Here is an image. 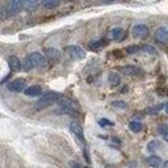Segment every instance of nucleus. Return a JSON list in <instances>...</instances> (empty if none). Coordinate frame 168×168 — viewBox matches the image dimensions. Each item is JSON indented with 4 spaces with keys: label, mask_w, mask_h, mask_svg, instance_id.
Here are the masks:
<instances>
[{
    "label": "nucleus",
    "mask_w": 168,
    "mask_h": 168,
    "mask_svg": "<svg viewBox=\"0 0 168 168\" xmlns=\"http://www.w3.org/2000/svg\"><path fill=\"white\" fill-rule=\"evenodd\" d=\"M21 8H22V2H20V0H13V2H11L8 4L9 13H17L18 11H21Z\"/></svg>",
    "instance_id": "obj_12"
},
{
    "label": "nucleus",
    "mask_w": 168,
    "mask_h": 168,
    "mask_svg": "<svg viewBox=\"0 0 168 168\" xmlns=\"http://www.w3.org/2000/svg\"><path fill=\"white\" fill-rule=\"evenodd\" d=\"M42 5L46 8H55L59 5L58 0H42Z\"/></svg>",
    "instance_id": "obj_18"
},
{
    "label": "nucleus",
    "mask_w": 168,
    "mask_h": 168,
    "mask_svg": "<svg viewBox=\"0 0 168 168\" xmlns=\"http://www.w3.org/2000/svg\"><path fill=\"white\" fill-rule=\"evenodd\" d=\"M104 45H105L104 41H93V42L89 43V47L92 49V50H98V49H101Z\"/></svg>",
    "instance_id": "obj_22"
},
{
    "label": "nucleus",
    "mask_w": 168,
    "mask_h": 168,
    "mask_svg": "<svg viewBox=\"0 0 168 168\" xmlns=\"http://www.w3.org/2000/svg\"><path fill=\"white\" fill-rule=\"evenodd\" d=\"M126 37V33L125 30L122 28H114L110 30V38L114 40V41H122L123 38Z\"/></svg>",
    "instance_id": "obj_8"
},
{
    "label": "nucleus",
    "mask_w": 168,
    "mask_h": 168,
    "mask_svg": "<svg viewBox=\"0 0 168 168\" xmlns=\"http://www.w3.org/2000/svg\"><path fill=\"white\" fill-rule=\"evenodd\" d=\"M8 65H9L12 71H17V70H20V68H21V62H20V59H18L17 57H9Z\"/></svg>",
    "instance_id": "obj_13"
},
{
    "label": "nucleus",
    "mask_w": 168,
    "mask_h": 168,
    "mask_svg": "<svg viewBox=\"0 0 168 168\" xmlns=\"http://www.w3.org/2000/svg\"><path fill=\"white\" fill-rule=\"evenodd\" d=\"M163 108H164V104H158V105H155V107L148 108V109L146 110V113H147V114H156L158 112H160Z\"/></svg>",
    "instance_id": "obj_17"
},
{
    "label": "nucleus",
    "mask_w": 168,
    "mask_h": 168,
    "mask_svg": "<svg viewBox=\"0 0 168 168\" xmlns=\"http://www.w3.org/2000/svg\"><path fill=\"white\" fill-rule=\"evenodd\" d=\"M163 138H164V141H166V142H168V132H167V133L163 135Z\"/></svg>",
    "instance_id": "obj_28"
},
{
    "label": "nucleus",
    "mask_w": 168,
    "mask_h": 168,
    "mask_svg": "<svg viewBox=\"0 0 168 168\" xmlns=\"http://www.w3.org/2000/svg\"><path fill=\"white\" fill-rule=\"evenodd\" d=\"M147 163L151 167H159L161 164V158L156 156V155H151V156L147 158Z\"/></svg>",
    "instance_id": "obj_15"
},
{
    "label": "nucleus",
    "mask_w": 168,
    "mask_h": 168,
    "mask_svg": "<svg viewBox=\"0 0 168 168\" xmlns=\"http://www.w3.org/2000/svg\"><path fill=\"white\" fill-rule=\"evenodd\" d=\"M120 75H118V74H110V75H109V83H110V85H118V84H120Z\"/></svg>",
    "instance_id": "obj_19"
},
{
    "label": "nucleus",
    "mask_w": 168,
    "mask_h": 168,
    "mask_svg": "<svg viewBox=\"0 0 168 168\" xmlns=\"http://www.w3.org/2000/svg\"><path fill=\"white\" fill-rule=\"evenodd\" d=\"M25 95L30 97H38L42 95V88L40 85H30L25 89Z\"/></svg>",
    "instance_id": "obj_10"
},
{
    "label": "nucleus",
    "mask_w": 168,
    "mask_h": 168,
    "mask_svg": "<svg viewBox=\"0 0 168 168\" xmlns=\"http://www.w3.org/2000/svg\"><path fill=\"white\" fill-rule=\"evenodd\" d=\"M129 129L132 130L133 133H139L142 130V123L138 122V121H132L129 123Z\"/></svg>",
    "instance_id": "obj_16"
},
{
    "label": "nucleus",
    "mask_w": 168,
    "mask_h": 168,
    "mask_svg": "<svg viewBox=\"0 0 168 168\" xmlns=\"http://www.w3.org/2000/svg\"><path fill=\"white\" fill-rule=\"evenodd\" d=\"M70 130L78 137L80 141L84 142V133H83V129H82V126H80L78 122H71V123H70Z\"/></svg>",
    "instance_id": "obj_9"
},
{
    "label": "nucleus",
    "mask_w": 168,
    "mask_h": 168,
    "mask_svg": "<svg viewBox=\"0 0 168 168\" xmlns=\"http://www.w3.org/2000/svg\"><path fill=\"white\" fill-rule=\"evenodd\" d=\"M141 50H143V51L147 53V54H151V55L156 54V49H155L154 46H150V45H143V46H141Z\"/></svg>",
    "instance_id": "obj_21"
},
{
    "label": "nucleus",
    "mask_w": 168,
    "mask_h": 168,
    "mask_svg": "<svg viewBox=\"0 0 168 168\" xmlns=\"http://www.w3.org/2000/svg\"><path fill=\"white\" fill-rule=\"evenodd\" d=\"M141 50V46H137V45H132V46H127L126 47V51L127 54H135Z\"/></svg>",
    "instance_id": "obj_23"
},
{
    "label": "nucleus",
    "mask_w": 168,
    "mask_h": 168,
    "mask_svg": "<svg viewBox=\"0 0 168 168\" xmlns=\"http://www.w3.org/2000/svg\"><path fill=\"white\" fill-rule=\"evenodd\" d=\"M45 54H46V58L49 59V62H51V63H57V62L60 59V53L59 50L54 47H49L45 50Z\"/></svg>",
    "instance_id": "obj_7"
},
{
    "label": "nucleus",
    "mask_w": 168,
    "mask_h": 168,
    "mask_svg": "<svg viewBox=\"0 0 168 168\" xmlns=\"http://www.w3.org/2000/svg\"><path fill=\"white\" fill-rule=\"evenodd\" d=\"M155 40L160 43H167L168 42V29L164 26H160L155 32Z\"/></svg>",
    "instance_id": "obj_6"
},
{
    "label": "nucleus",
    "mask_w": 168,
    "mask_h": 168,
    "mask_svg": "<svg viewBox=\"0 0 168 168\" xmlns=\"http://www.w3.org/2000/svg\"><path fill=\"white\" fill-rule=\"evenodd\" d=\"M45 65H46V59L41 53H32L26 57L25 63H24V68L28 71V70H32V68L43 67Z\"/></svg>",
    "instance_id": "obj_1"
},
{
    "label": "nucleus",
    "mask_w": 168,
    "mask_h": 168,
    "mask_svg": "<svg viewBox=\"0 0 168 168\" xmlns=\"http://www.w3.org/2000/svg\"><path fill=\"white\" fill-rule=\"evenodd\" d=\"M164 109H166V112L168 113V103H167V104H164Z\"/></svg>",
    "instance_id": "obj_29"
},
{
    "label": "nucleus",
    "mask_w": 168,
    "mask_h": 168,
    "mask_svg": "<svg viewBox=\"0 0 168 168\" xmlns=\"http://www.w3.org/2000/svg\"><path fill=\"white\" fill-rule=\"evenodd\" d=\"M66 51L67 54L70 55L72 59L75 60H79V59H83L85 57V51L84 49H82L80 46H76V45H71V46H67L66 47Z\"/></svg>",
    "instance_id": "obj_3"
},
{
    "label": "nucleus",
    "mask_w": 168,
    "mask_h": 168,
    "mask_svg": "<svg viewBox=\"0 0 168 168\" xmlns=\"http://www.w3.org/2000/svg\"><path fill=\"white\" fill-rule=\"evenodd\" d=\"M158 132H159L161 135H164V134L168 132V126H166V125H160V126L158 127Z\"/></svg>",
    "instance_id": "obj_26"
},
{
    "label": "nucleus",
    "mask_w": 168,
    "mask_h": 168,
    "mask_svg": "<svg viewBox=\"0 0 168 168\" xmlns=\"http://www.w3.org/2000/svg\"><path fill=\"white\" fill-rule=\"evenodd\" d=\"M60 97L62 95L58 92H46L45 95H42L40 97V100L38 103H37V108L38 109H42V108H46V107H50V105L55 104L60 100Z\"/></svg>",
    "instance_id": "obj_2"
},
{
    "label": "nucleus",
    "mask_w": 168,
    "mask_h": 168,
    "mask_svg": "<svg viewBox=\"0 0 168 168\" xmlns=\"http://www.w3.org/2000/svg\"><path fill=\"white\" fill-rule=\"evenodd\" d=\"M38 7V2L36 0H26V2H22V8H25L26 11H34Z\"/></svg>",
    "instance_id": "obj_14"
},
{
    "label": "nucleus",
    "mask_w": 168,
    "mask_h": 168,
    "mask_svg": "<svg viewBox=\"0 0 168 168\" xmlns=\"http://www.w3.org/2000/svg\"><path fill=\"white\" fill-rule=\"evenodd\" d=\"M133 34H134V37H137V38L145 40L148 37V34H150V29H148L146 25H143V24H139V25H135L133 28Z\"/></svg>",
    "instance_id": "obj_4"
},
{
    "label": "nucleus",
    "mask_w": 168,
    "mask_h": 168,
    "mask_svg": "<svg viewBox=\"0 0 168 168\" xmlns=\"http://www.w3.org/2000/svg\"><path fill=\"white\" fill-rule=\"evenodd\" d=\"M120 71L122 74H125V75H129V76H134V75H138V74L141 72V70L138 67L135 66H123L120 68Z\"/></svg>",
    "instance_id": "obj_11"
},
{
    "label": "nucleus",
    "mask_w": 168,
    "mask_h": 168,
    "mask_svg": "<svg viewBox=\"0 0 168 168\" xmlns=\"http://www.w3.org/2000/svg\"><path fill=\"white\" fill-rule=\"evenodd\" d=\"M70 168H85V167H83L82 164L76 163V161H71V163H70Z\"/></svg>",
    "instance_id": "obj_27"
},
{
    "label": "nucleus",
    "mask_w": 168,
    "mask_h": 168,
    "mask_svg": "<svg viewBox=\"0 0 168 168\" xmlns=\"http://www.w3.org/2000/svg\"><path fill=\"white\" fill-rule=\"evenodd\" d=\"M159 147H160V145H159V142H158V141H151V142L147 145V150L150 151V152H155Z\"/></svg>",
    "instance_id": "obj_20"
},
{
    "label": "nucleus",
    "mask_w": 168,
    "mask_h": 168,
    "mask_svg": "<svg viewBox=\"0 0 168 168\" xmlns=\"http://www.w3.org/2000/svg\"><path fill=\"white\" fill-rule=\"evenodd\" d=\"M25 84H26V82L24 79H15L11 83H8V89L12 92H21L25 88Z\"/></svg>",
    "instance_id": "obj_5"
},
{
    "label": "nucleus",
    "mask_w": 168,
    "mask_h": 168,
    "mask_svg": "<svg viewBox=\"0 0 168 168\" xmlns=\"http://www.w3.org/2000/svg\"><path fill=\"white\" fill-rule=\"evenodd\" d=\"M113 107L125 109V108H126V103H123V101H114V103H113Z\"/></svg>",
    "instance_id": "obj_25"
},
{
    "label": "nucleus",
    "mask_w": 168,
    "mask_h": 168,
    "mask_svg": "<svg viewBox=\"0 0 168 168\" xmlns=\"http://www.w3.org/2000/svg\"><path fill=\"white\" fill-rule=\"evenodd\" d=\"M98 123H100L103 127H105V126H112V125H113V122L109 121V120H107V118H101V120L98 121Z\"/></svg>",
    "instance_id": "obj_24"
}]
</instances>
